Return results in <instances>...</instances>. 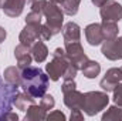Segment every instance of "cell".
I'll return each mask as SVG.
<instances>
[{
	"instance_id": "obj_1",
	"label": "cell",
	"mask_w": 122,
	"mask_h": 121,
	"mask_svg": "<svg viewBox=\"0 0 122 121\" xmlns=\"http://www.w3.org/2000/svg\"><path fill=\"white\" fill-rule=\"evenodd\" d=\"M50 77L40 67L29 66L21 70V83L20 87L23 91L29 93L34 98H41L48 88Z\"/></svg>"
},
{
	"instance_id": "obj_2",
	"label": "cell",
	"mask_w": 122,
	"mask_h": 121,
	"mask_svg": "<svg viewBox=\"0 0 122 121\" xmlns=\"http://www.w3.org/2000/svg\"><path fill=\"white\" fill-rule=\"evenodd\" d=\"M46 71H47L51 81H57L61 77L64 80L75 78V76L78 73V68L68 59V56L65 53V49L58 47L53 53V60L46 66Z\"/></svg>"
},
{
	"instance_id": "obj_3",
	"label": "cell",
	"mask_w": 122,
	"mask_h": 121,
	"mask_svg": "<svg viewBox=\"0 0 122 121\" xmlns=\"http://www.w3.org/2000/svg\"><path fill=\"white\" fill-rule=\"evenodd\" d=\"M31 10H38L43 13V17H46V26L48 27L53 36L61 33L62 22H64V11L58 4L50 0H37L31 6Z\"/></svg>"
},
{
	"instance_id": "obj_4",
	"label": "cell",
	"mask_w": 122,
	"mask_h": 121,
	"mask_svg": "<svg viewBox=\"0 0 122 121\" xmlns=\"http://www.w3.org/2000/svg\"><path fill=\"white\" fill-rule=\"evenodd\" d=\"M108 103H109V97L107 91H88L84 93V101L81 110H84L87 116L92 117L101 113L104 108H107Z\"/></svg>"
},
{
	"instance_id": "obj_5",
	"label": "cell",
	"mask_w": 122,
	"mask_h": 121,
	"mask_svg": "<svg viewBox=\"0 0 122 121\" xmlns=\"http://www.w3.org/2000/svg\"><path fill=\"white\" fill-rule=\"evenodd\" d=\"M53 37L51 31L48 30V27L46 24H26V27L20 31V36H19V41L24 46H29L34 44L37 40H43V41H47Z\"/></svg>"
},
{
	"instance_id": "obj_6",
	"label": "cell",
	"mask_w": 122,
	"mask_h": 121,
	"mask_svg": "<svg viewBox=\"0 0 122 121\" xmlns=\"http://www.w3.org/2000/svg\"><path fill=\"white\" fill-rule=\"evenodd\" d=\"M19 87H14L9 83H6L0 74V121H3V117L11 111L14 98L17 95Z\"/></svg>"
},
{
	"instance_id": "obj_7",
	"label": "cell",
	"mask_w": 122,
	"mask_h": 121,
	"mask_svg": "<svg viewBox=\"0 0 122 121\" xmlns=\"http://www.w3.org/2000/svg\"><path fill=\"white\" fill-rule=\"evenodd\" d=\"M64 49H65V53L68 56V59L71 60V63L78 68L81 70V67L90 60L88 56L85 54L82 46L80 41H72V43H64Z\"/></svg>"
},
{
	"instance_id": "obj_8",
	"label": "cell",
	"mask_w": 122,
	"mask_h": 121,
	"mask_svg": "<svg viewBox=\"0 0 122 121\" xmlns=\"http://www.w3.org/2000/svg\"><path fill=\"white\" fill-rule=\"evenodd\" d=\"M101 53L104 54L105 59L111 61L122 60V37L104 40L101 46Z\"/></svg>"
},
{
	"instance_id": "obj_9",
	"label": "cell",
	"mask_w": 122,
	"mask_h": 121,
	"mask_svg": "<svg viewBox=\"0 0 122 121\" xmlns=\"http://www.w3.org/2000/svg\"><path fill=\"white\" fill-rule=\"evenodd\" d=\"M122 81V68L119 67H112L109 70H107L104 78L99 81V87L104 91L109 93L114 91V88Z\"/></svg>"
},
{
	"instance_id": "obj_10",
	"label": "cell",
	"mask_w": 122,
	"mask_h": 121,
	"mask_svg": "<svg viewBox=\"0 0 122 121\" xmlns=\"http://www.w3.org/2000/svg\"><path fill=\"white\" fill-rule=\"evenodd\" d=\"M99 16L102 20H111V22H119L122 19V6L118 1L109 0L105 4L99 7Z\"/></svg>"
},
{
	"instance_id": "obj_11",
	"label": "cell",
	"mask_w": 122,
	"mask_h": 121,
	"mask_svg": "<svg viewBox=\"0 0 122 121\" xmlns=\"http://www.w3.org/2000/svg\"><path fill=\"white\" fill-rule=\"evenodd\" d=\"M14 57L17 60V67L20 70H23V68L31 66L33 56H31V50H30L29 46H24L21 43L19 46H16V49H14Z\"/></svg>"
},
{
	"instance_id": "obj_12",
	"label": "cell",
	"mask_w": 122,
	"mask_h": 121,
	"mask_svg": "<svg viewBox=\"0 0 122 121\" xmlns=\"http://www.w3.org/2000/svg\"><path fill=\"white\" fill-rule=\"evenodd\" d=\"M85 38L90 46H99L104 41L101 23H91L85 27Z\"/></svg>"
},
{
	"instance_id": "obj_13",
	"label": "cell",
	"mask_w": 122,
	"mask_h": 121,
	"mask_svg": "<svg viewBox=\"0 0 122 121\" xmlns=\"http://www.w3.org/2000/svg\"><path fill=\"white\" fill-rule=\"evenodd\" d=\"M62 94H64V104H65V107H68L70 110H75V108L81 110L82 101H84V93L74 88L71 91L62 93Z\"/></svg>"
},
{
	"instance_id": "obj_14",
	"label": "cell",
	"mask_w": 122,
	"mask_h": 121,
	"mask_svg": "<svg viewBox=\"0 0 122 121\" xmlns=\"http://www.w3.org/2000/svg\"><path fill=\"white\" fill-rule=\"evenodd\" d=\"M62 37L64 43H72V41H80L81 40V29L77 23L68 22L62 27Z\"/></svg>"
},
{
	"instance_id": "obj_15",
	"label": "cell",
	"mask_w": 122,
	"mask_h": 121,
	"mask_svg": "<svg viewBox=\"0 0 122 121\" xmlns=\"http://www.w3.org/2000/svg\"><path fill=\"white\" fill-rule=\"evenodd\" d=\"M24 6H26L24 0H7L1 9H3L6 16H9V17H19L23 13Z\"/></svg>"
},
{
	"instance_id": "obj_16",
	"label": "cell",
	"mask_w": 122,
	"mask_h": 121,
	"mask_svg": "<svg viewBox=\"0 0 122 121\" xmlns=\"http://www.w3.org/2000/svg\"><path fill=\"white\" fill-rule=\"evenodd\" d=\"M30 50H31L33 60L36 63H44L47 60V57H48V49L43 43V40H37L34 44H31Z\"/></svg>"
},
{
	"instance_id": "obj_17",
	"label": "cell",
	"mask_w": 122,
	"mask_h": 121,
	"mask_svg": "<svg viewBox=\"0 0 122 121\" xmlns=\"http://www.w3.org/2000/svg\"><path fill=\"white\" fill-rule=\"evenodd\" d=\"M26 121H43L47 120V110H44L41 105H37L36 103L31 104L30 107L26 110Z\"/></svg>"
},
{
	"instance_id": "obj_18",
	"label": "cell",
	"mask_w": 122,
	"mask_h": 121,
	"mask_svg": "<svg viewBox=\"0 0 122 121\" xmlns=\"http://www.w3.org/2000/svg\"><path fill=\"white\" fill-rule=\"evenodd\" d=\"M3 77H4V81L14 86V87H20V83H21V70L16 66H10L4 70L3 73Z\"/></svg>"
},
{
	"instance_id": "obj_19",
	"label": "cell",
	"mask_w": 122,
	"mask_h": 121,
	"mask_svg": "<svg viewBox=\"0 0 122 121\" xmlns=\"http://www.w3.org/2000/svg\"><path fill=\"white\" fill-rule=\"evenodd\" d=\"M34 100H36V98H34L33 95H30L29 93H26V91H23V93H17L13 105H16V108L20 110V111H26L31 104H34Z\"/></svg>"
},
{
	"instance_id": "obj_20",
	"label": "cell",
	"mask_w": 122,
	"mask_h": 121,
	"mask_svg": "<svg viewBox=\"0 0 122 121\" xmlns=\"http://www.w3.org/2000/svg\"><path fill=\"white\" fill-rule=\"evenodd\" d=\"M101 30H102V36H104V40H111V38H115L118 37V24L117 22H111V20H102L101 23Z\"/></svg>"
},
{
	"instance_id": "obj_21",
	"label": "cell",
	"mask_w": 122,
	"mask_h": 121,
	"mask_svg": "<svg viewBox=\"0 0 122 121\" xmlns=\"http://www.w3.org/2000/svg\"><path fill=\"white\" fill-rule=\"evenodd\" d=\"M81 71H82L84 77H87V78H95L101 73V64L95 60H88L81 67Z\"/></svg>"
},
{
	"instance_id": "obj_22",
	"label": "cell",
	"mask_w": 122,
	"mask_h": 121,
	"mask_svg": "<svg viewBox=\"0 0 122 121\" xmlns=\"http://www.w3.org/2000/svg\"><path fill=\"white\" fill-rule=\"evenodd\" d=\"M80 3H81V0H62L60 7L62 9L64 14H67V16H75L78 13Z\"/></svg>"
},
{
	"instance_id": "obj_23",
	"label": "cell",
	"mask_w": 122,
	"mask_h": 121,
	"mask_svg": "<svg viewBox=\"0 0 122 121\" xmlns=\"http://www.w3.org/2000/svg\"><path fill=\"white\" fill-rule=\"evenodd\" d=\"M102 121H122V108L118 105H111L102 114Z\"/></svg>"
},
{
	"instance_id": "obj_24",
	"label": "cell",
	"mask_w": 122,
	"mask_h": 121,
	"mask_svg": "<svg viewBox=\"0 0 122 121\" xmlns=\"http://www.w3.org/2000/svg\"><path fill=\"white\" fill-rule=\"evenodd\" d=\"M43 13L38 10H30V13L26 17V24H41Z\"/></svg>"
},
{
	"instance_id": "obj_25",
	"label": "cell",
	"mask_w": 122,
	"mask_h": 121,
	"mask_svg": "<svg viewBox=\"0 0 122 121\" xmlns=\"http://www.w3.org/2000/svg\"><path fill=\"white\" fill-rule=\"evenodd\" d=\"M40 105L44 108V110H53L54 108V105H56V100H54V97L51 95V94H44L43 97H41V100H40Z\"/></svg>"
},
{
	"instance_id": "obj_26",
	"label": "cell",
	"mask_w": 122,
	"mask_h": 121,
	"mask_svg": "<svg viewBox=\"0 0 122 121\" xmlns=\"http://www.w3.org/2000/svg\"><path fill=\"white\" fill-rule=\"evenodd\" d=\"M114 97H112V100H114V103H115V105H118V107H121L122 108V81L114 88Z\"/></svg>"
},
{
	"instance_id": "obj_27",
	"label": "cell",
	"mask_w": 122,
	"mask_h": 121,
	"mask_svg": "<svg viewBox=\"0 0 122 121\" xmlns=\"http://www.w3.org/2000/svg\"><path fill=\"white\" fill-rule=\"evenodd\" d=\"M77 88V83L74 81V78H68V80H64L62 86H61V91L62 93H67V91H71Z\"/></svg>"
},
{
	"instance_id": "obj_28",
	"label": "cell",
	"mask_w": 122,
	"mask_h": 121,
	"mask_svg": "<svg viewBox=\"0 0 122 121\" xmlns=\"http://www.w3.org/2000/svg\"><path fill=\"white\" fill-rule=\"evenodd\" d=\"M47 120H60V121H65V120H67V117H65V114H64L62 111H58V110H56V111H53V113H50V114L47 116Z\"/></svg>"
},
{
	"instance_id": "obj_29",
	"label": "cell",
	"mask_w": 122,
	"mask_h": 121,
	"mask_svg": "<svg viewBox=\"0 0 122 121\" xmlns=\"http://www.w3.org/2000/svg\"><path fill=\"white\" fill-rule=\"evenodd\" d=\"M70 120H71V121H82V120H84V116H82L81 110H78V108H75V110H71Z\"/></svg>"
},
{
	"instance_id": "obj_30",
	"label": "cell",
	"mask_w": 122,
	"mask_h": 121,
	"mask_svg": "<svg viewBox=\"0 0 122 121\" xmlns=\"http://www.w3.org/2000/svg\"><path fill=\"white\" fill-rule=\"evenodd\" d=\"M17 120H19V116L14 114V113H11V111H9V113L3 117V121H17Z\"/></svg>"
},
{
	"instance_id": "obj_31",
	"label": "cell",
	"mask_w": 122,
	"mask_h": 121,
	"mask_svg": "<svg viewBox=\"0 0 122 121\" xmlns=\"http://www.w3.org/2000/svg\"><path fill=\"white\" fill-rule=\"evenodd\" d=\"M6 37H7V31L4 30V27H1V26H0V44L6 40Z\"/></svg>"
},
{
	"instance_id": "obj_32",
	"label": "cell",
	"mask_w": 122,
	"mask_h": 121,
	"mask_svg": "<svg viewBox=\"0 0 122 121\" xmlns=\"http://www.w3.org/2000/svg\"><path fill=\"white\" fill-rule=\"evenodd\" d=\"M92 1V4L95 6V7H101L102 4H105L107 1H109V0H91Z\"/></svg>"
},
{
	"instance_id": "obj_33",
	"label": "cell",
	"mask_w": 122,
	"mask_h": 121,
	"mask_svg": "<svg viewBox=\"0 0 122 121\" xmlns=\"http://www.w3.org/2000/svg\"><path fill=\"white\" fill-rule=\"evenodd\" d=\"M36 1H37V0H24V4H26V6H30V7H31Z\"/></svg>"
},
{
	"instance_id": "obj_34",
	"label": "cell",
	"mask_w": 122,
	"mask_h": 121,
	"mask_svg": "<svg viewBox=\"0 0 122 121\" xmlns=\"http://www.w3.org/2000/svg\"><path fill=\"white\" fill-rule=\"evenodd\" d=\"M50 1H53V3H56V4H58V6L62 3V0H50Z\"/></svg>"
},
{
	"instance_id": "obj_35",
	"label": "cell",
	"mask_w": 122,
	"mask_h": 121,
	"mask_svg": "<svg viewBox=\"0 0 122 121\" xmlns=\"http://www.w3.org/2000/svg\"><path fill=\"white\" fill-rule=\"evenodd\" d=\"M6 1H7V0H0V7H3V6H4V3H6Z\"/></svg>"
}]
</instances>
